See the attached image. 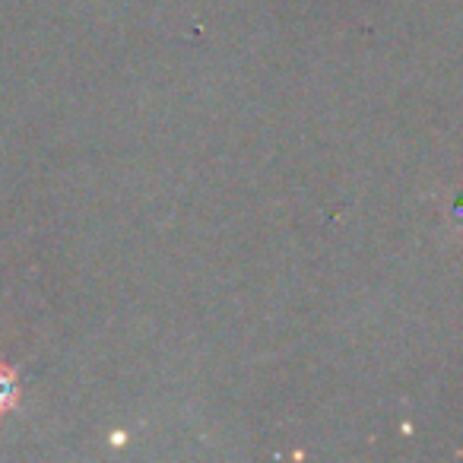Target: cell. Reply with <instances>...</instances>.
<instances>
[{
	"mask_svg": "<svg viewBox=\"0 0 463 463\" xmlns=\"http://www.w3.org/2000/svg\"><path fill=\"white\" fill-rule=\"evenodd\" d=\"M16 403V374L0 362V416Z\"/></svg>",
	"mask_w": 463,
	"mask_h": 463,
	"instance_id": "6da1fadb",
	"label": "cell"
}]
</instances>
